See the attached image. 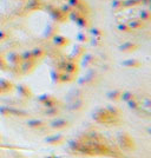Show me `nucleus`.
<instances>
[{"instance_id":"f257e3e1","label":"nucleus","mask_w":151,"mask_h":158,"mask_svg":"<svg viewBox=\"0 0 151 158\" xmlns=\"http://www.w3.org/2000/svg\"><path fill=\"white\" fill-rule=\"evenodd\" d=\"M46 142L50 143V144L59 143V142H61V136H54V137H51V138H46Z\"/></svg>"}]
</instances>
